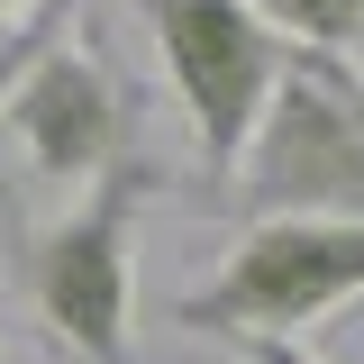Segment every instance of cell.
Instances as JSON below:
<instances>
[{"mask_svg": "<svg viewBox=\"0 0 364 364\" xmlns=\"http://www.w3.org/2000/svg\"><path fill=\"white\" fill-rule=\"evenodd\" d=\"M0 128L18 136V155H28L37 182H82L91 191L100 173L136 164V100H128V82H119L91 46H73V37H55L37 64L18 73Z\"/></svg>", "mask_w": 364, "mask_h": 364, "instance_id": "5b68a950", "label": "cell"}, {"mask_svg": "<svg viewBox=\"0 0 364 364\" xmlns=\"http://www.w3.org/2000/svg\"><path fill=\"white\" fill-rule=\"evenodd\" d=\"M255 18L282 46H328V55H346L364 37V0H255Z\"/></svg>", "mask_w": 364, "mask_h": 364, "instance_id": "8992f818", "label": "cell"}, {"mask_svg": "<svg viewBox=\"0 0 364 364\" xmlns=\"http://www.w3.org/2000/svg\"><path fill=\"white\" fill-rule=\"evenodd\" d=\"M155 200L146 164L100 173L55 219H9V291L73 364H136V219Z\"/></svg>", "mask_w": 364, "mask_h": 364, "instance_id": "6da1fadb", "label": "cell"}, {"mask_svg": "<svg viewBox=\"0 0 364 364\" xmlns=\"http://www.w3.org/2000/svg\"><path fill=\"white\" fill-rule=\"evenodd\" d=\"M237 355H246V364H318L310 346H282V337H264V346H237Z\"/></svg>", "mask_w": 364, "mask_h": 364, "instance_id": "ba28073f", "label": "cell"}, {"mask_svg": "<svg viewBox=\"0 0 364 364\" xmlns=\"http://www.w3.org/2000/svg\"><path fill=\"white\" fill-rule=\"evenodd\" d=\"M128 9H136V28L155 37V64H164L173 100L191 109L200 164L228 182L291 46L255 18V0H128Z\"/></svg>", "mask_w": 364, "mask_h": 364, "instance_id": "277c9868", "label": "cell"}, {"mask_svg": "<svg viewBox=\"0 0 364 364\" xmlns=\"http://www.w3.org/2000/svg\"><path fill=\"white\" fill-rule=\"evenodd\" d=\"M237 219H355L364 228V73L328 46H291L237 173Z\"/></svg>", "mask_w": 364, "mask_h": 364, "instance_id": "7a4b0ae2", "label": "cell"}, {"mask_svg": "<svg viewBox=\"0 0 364 364\" xmlns=\"http://www.w3.org/2000/svg\"><path fill=\"white\" fill-rule=\"evenodd\" d=\"M0 18H73V0H0Z\"/></svg>", "mask_w": 364, "mask_h": 364, "instance_id": "9c48e42d", "label": "cell"}, {"mask_svg": "<svg viewBox=\"0 0 364 364\" xmlns=\"http://www.w3.org/2000/svg\"><path fill=\"white\" fill-rule=\"evenodd\" d=\"M55 37H64V18H28V28H9V37H0V109H9L18 73H28V64H37V55H46Z\"/></svg>", "mask_w": 364, "mask_h": 364, "instance_id": "52a82bcc", "label": "cell"}, {"mask_svg": "<svg viewBox=\"0 0 364 364\" xmlns=\"http://www.w3.org/2000/svg\"><path fill=\"white\" fill-rule=\"evenodd\" d=\"M364 301V228L355 219H246L237 246L219 255V273L200 291H182L173 318L191 337L219 346H301L318 318Z\"/></svg>", "mask_w": 364, "mask_h": 364, "instance_id": "3957f363", "label": "cell"}]
</instances>
